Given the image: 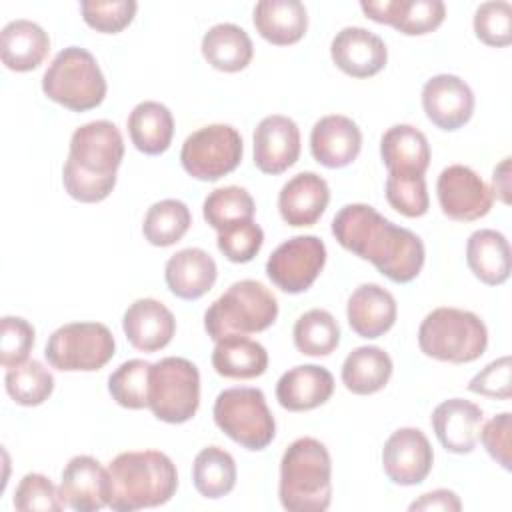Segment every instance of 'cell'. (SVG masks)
Listing matches in <instances>:
<instances>
[{"mask_svg": "<svg viewBox=\"0 0 512 512\" xmlns=\"http://www.w3.org/2000/svg\"><path fill=\"white\" fill-rule=\"evenodd\" d=\"M338 244L368 260L396 284L412 282L426 258L424 242L412 230L392 224L370 204H346L332 220Z\"/></svg>", "mask_w": 512, "mask_h": 512, "instance_id": "obj_1", "label": "cell"}, {"mask_svg": "<svg viewBox=\"0 0 512 512\" xmlns=\"http://www.w3.org/2000/svg\"><path fill=\"white\" fill-rule=\"evenodd\" d=\"M122 158L124 138L114 122L94 120L76 128L62 168L64 190L84 204L102 202L116 186Z\"/></svg>", "mask_w": 512, "mask_h": 512, "instance_id": "obj_2", "label": "cell"}, {"mask_svg": "<svg viewBox=\"0 0 512 512\" xmlns=\"http://www.w3.org/2000/svg\"><path fill=\"white\" fill-rule=\"evenodd\" d=\"M108 506L118 512L166 504L178 488L174 462L160 450H130L108 466Z\"/></svg>", "mask_w": 512, "mask_h": 512, "instance_id": "obj_3", "label": "cell"}, {"mask_svg": "<svg viewBox=\"0 0 512 512\" xmlns=\"http://www.w3.org/2000/svg\"><path fill=\"white\" fill-rule=\"evenodd\" d=\"M278 496L288 512H322L330 506L332 462L320 440L304 436L284 450Z\"/></svg>", "mask_w": 512, "mask_h": 512, "instance_id": "obj_4", "label": "cell"}, {"mask_svg": "<svg viewBox=\"0 0 512 512\" xmlns=\"http://www.w3.org/2000/svg\"><path fill=\"white\" fill-rule=\"evenodd\" d=\"M418 346L434 360L466 364L486 352L488 330L474 312L442 306L428 312L422 320Z\"/></svg>", "mask_w": 512, "mask_h": 512, "instance_id": "obj_5", "label": "cell"}, {"mask_svg": "<svg viewBox=\"0 0 512 512\" xmlns=\"http://www.w3.org/2000/svg\"><path fill=\"white\" fill-rule=\"evenodd\" d=\"M278 318L276 296L258 280H240L216 298L206 314L204 328L216 342L230 334H254L270 328Z\"/></svg>", "mask_w": 512, "mask_h": 512, "instance_id": "obj_6", "label": "cell"}, {"mask_svg": "<svg viewBox=\"0 0 512 512\" xmlns=\"http://www.w3.org/2000/svg\"><path fill=\"white\" fill-rule=\"evenodd\" d=\"M42 92L56 104L86 112L102 104L106 78L96 58L80 46L60 50L42 76Z\"/></svg>", "mask_w": 512, "mask_h": 512, "instance_id": "obj_7", "label": "cell"}, {"mask_svg": "<svg viewBox=\"0 0 512 512\" xmlns=\"http://www.w3.org/2000/svg\"><path fill=\"white\" fill-rule=\"evenodd\" d=\"M216 426L246 450H264L276 436V422L260 388L236 386L214 400Z\"/></svg>", "mask_w": 512, "mask_h": 512, "instance_id": "obj_8", "label": "cell"}, {"mask_svg": "<svg viewBox=\"0 0 512 512\" xmlns=\"http://www.w3.org/2000/svg\"><path fill=\"white\" fill-rule=\"evenodd\" d=\"M200 406V372L194 362L166 356L150 368L148 408L168 424L188 422Z\"/></svg>", "mask_w": 512, "mask_h": 512, "instance_id": "obj_9", "label": "cell"}, {"mask_svg": "<svg viewBox=\"0 0 512 512\" xmlns=\"http://www.w3.org/2000/svg\"><path fill=\"white\" fill-rule=\"evenodd\" d=\"M114 350L116 342L106 324L70 322L50 334L44 356L62 372H94L112 360Z\"/></svg>", "mask_w": 512, "mask_h": 512, "instance_id": "obj_10", "label": "cell"}, {"mask_svg": "<svg viewBox=\"0 0 512 512\" xmlns=\"http://www.w3.org/2000/svg\"><path fill=\"white\" fill-rule=\"evenodd\" d=\"M242 152V136L234 126L208 124L184 140L180 162L192 178L214 182L238 168Z\"/></svg>", "mask_w": 512, "mask_h": 512, "instance_id": "obj_11", "label": "cell"}, {"mask_svg": "<svg viewBox=\"0 0 512 512\" xmlns=\"http://www.w3.org/2000/svg\"><path fill=\"white\" fill-rule=\"evenodd\" d=\"M326 264V246L314 234L292 236L266 262V274L276 288L288 294L306 292Z\"/></svg>", "mask_w": 512, "mask_h": 512, "instance_id": "obj_12", "label": "cell"}, {"mask_svg": "<svg viewBox=\"0 0 512 512\" xmlns=\"http://www.w3.org/2000/svg\"><path fill=\"white\" fill-rule=\"evenodd\" d=\"M436 196L442 212L458 222H472L486 216L494 202L488 184L464 164H452L440 172Z\"/></svg>", "mask_w": 512, "mask_h": 512, "instance_id": "obj_13", "label": "cell"}, {"mask_svg": "<svg viewBox=\"0 0 512 512\" xmlns=\"http://www.w3.org/2000/svg\"><path fill=\"white\" fill-rule=\"evenodd\" d=\"M434 452L426 434L418 428H398L388 436L382 448V466L390 482L398 486H416L432 470Z\"/></svg>", "mask_w": 512, "mask_h": 512, "instance_id": "obj_14", "label": "cell"}, {"mask_svg": "<svg viewBox=\"0 0 512 512\" xmlns=\"http://www.w3.org/2000/svg\"><path fill=\"white\" fill-rule=\"evenodd\" d=\"M422 108L436 128L452 132L472 118L474 94L460 76L436 74L422 88Z\"/></svg>", "mask_w": 512, "mask_h": 512, "instance_id": "obj_15", "label": "cell"}, {"mask_svg": "<svg viewBox=\"0 0 512 512\" xmlns=\"http://www.w3.org/2000/svg\"><path fill=\"white\" fill-rule=\"evenodd\" d=\"M300 156V130L282 114L266 116L254 130V164L264 174H282Z\"/></svg>", "mask_w": 512, "mask_h": 512, "instance_id": "obj_16", "label": "cell"}, {"mask_svg": "<svg viewBox=\"0 0 512 512\" xmlns=\"http://www.w3.org/2000/svg\"><path fill=\"white\" fill-rule=\"evenodd\" d=\"M60 496L76 512H96L108 506V470L92 456H74L62 470Z\"/></svg>", "mask_w": 512, "mask_h": 512, "instance_id": "obj_17", "label": "cell"}, {"mask_svg": "<svg viewBox=\"0 0 512 512\" xmlns=\"http://www.w3.org/2000/svg\"><path fill=\"white\" fill-rule=\"evenodd\" d=\"M330 56L344 74L370 78L386 66L388 48L378 34L362 26H346L332 38Z\"/></svg>", "mask_w": 512, "mask_h": 512, "instance_id": "obj_18", "label": "cell"}, {"mask_svg": "<svg viewBox=\"0 0 512 512\" xmlns=\"http://www.w3.org/2000/svg\"><path fill=\"white\" fill-rule=\"evenodd\" d=\"M360 8L370 20L390 24L406 36L434 32L446 18V6L440 0H364Z\"/></svg>", "mask_w": 512, "mask_h": 512, "instance_id": "obj_19", "label": "cell"}, {"mask_svg": "<svg viewBox=\"0 0 512 512\" xmlns=\"http://www.w3.org/2000/svg\"><path fill=\"white\" fill-rule=\"evenodd\" d=\"M438 442L454 454H470L484 424V412L478 404L464 398H448L440 402L430 416Z\"/></svg>", "mask_w": 512, "mask_h": 512, "instance_id": "obj_20", "label": "cell"}, {"mask_svg": "<svg viewBox=\"0 0 512 512\" xmlns=\"http://www.w3.org/2000/svg\"><path fill=\"white\" fill-rule=\"evenodd\" d=\"M362 148L358 124L342 114L320 118L310 132V152L326 168H344L352 164Z\"/></svg>", "mask_w": 512, "mask_h": 512, "instance_id": "obj_21", "label": "cell"}, {"mask_svg": "<svg viewBox=\"0 0 512 512\" xmlns=\"http://www.w3.org/2000/svg\"><path fill=\"white\" fill-rule=\"evenodd\" d=\"M328 202V182L316 172H300L282 186L278 194V212L288 226H314Z\"/></svg>", "mask_w": 512, "mask_h": 512, "instance_id": "obj_22", "label": "cell"}, {"mask_svg": "<svg viewBox=\"0 0 512 512\" xmlns=\"http://www.w3.org/2000/svg\"><path fill=\"white\" fill-rule=\"evenodd\" d=\"M122 328L136 350L158 352L170 344L176 332V318L162 302L138 298L126 308Z\"/></svg>", "mask_w": 512, "mask_h": 512, "instance_id": "obj_23", "label": "cell"}, {"mask_svg": "<svg viewBox=\"0 0 512 512\" xmlns=\"http://www.w3.org/2000/svg\"><path fill=\"white\" fill-rule=\"evenodd\" d=\"M334 392V376L318 364H300L284 372L276 384V400L290 412L322 406Z\"/></svg>", "mask_w": 512, "mask_h": 512, "instance_id": "obj_24", "label": "cell"}, {"mask_svg": "<svg viewBox=\"0 0 512 512\" xmlns=\"http://www.w3.org/2000/svg\"><path fill=\"white\" fill-rule=\"evenodd\" d=\"M396 314L394 296L380 284H360L346 304L350 328L368 340L384 336L394 326Z\"/></svg>", "mask_w": 512, "mask_h": 512, "instance_id": "obj_25", "label": "cell"}, {"mask_svg": "<svg viewBox=\"0 0 512 512\" xmlns=\"http://www.w3.org/2000/svg\"><path fill=\"white\" fill-rule=\"evenodd\" d=\"M218 268L202 248H184L172 254L164 266V280L170 292L182 300H198L214 286Z\"/></svg>", "mask_w": 512, "mask_h": 512, "instance_id": "obj_26", "label": "cell"}, {"mask_svg": "<svg viewBox=\"0 0 512 512\" xmlns=\"http://www.w3.org/2000/svg\"><path fill=\"white\" fill-rule=\"evenodd\" d=\"M50 50L46 30L26 18L8 22L0 32L2 64L14 72H30L38 68Z\"/></svg>", "mask_w": 512, "mask_h": 512, "instance_id": "obj_27", "label": "cell"}, {"mask_svg": "<svg viewBox=\"0 0 512 512\" xmlns=\"http://www.w3.org/2000/svg\"><path fill=\"white\" fill-rule=\"evenodd\" d=\"M256 32L274 46H290L304 38L308 12L300 0H260L254 6Z\"/></svg>", "mask_w": 512, "mask_h": 512, "instance_id": "obj_28", "label": "cell"}, {"mask_svg": "<svg viewBox=\"0 0 512 512\" xmlns=\"http://www.w3.org/2000/svg\"><path fill=\"white\" fill-rule=\"evenodd\" d=\"M380 156L388 174H424L430 166L428 140L410 124H394L382 134Z\"/></svg>", "mask_w": 512, "mask_h": 512, "instance_id": "obj_29", "label": "cell"}, {"mask_svg": "<svg viewBox=\"0 0 512 512\" xmlns=\"http://www.w3.org/2000/svg\"><path fill=\"white\" fill-rule=\"evenodd\" d=\"M466 262L472 274L488 284H504L510 276V244L506 236L492 228H480L466 242Z\"/></svg>", "mask_w": 512, "mask_h": 512, "instance_id": "obj_30", "label": "cell"}, {"mask_svg": "<svg viewBox=\"0 0 512 512\" xmlns=\"http://www.w3.org/2000/svg\"><path fill=\"white\" fill-rule=\"evenodd\" d=\"M212 366L224 378L250 380L266 372L268 352L256 340L240 334H230L216 340L212 352Z\"/></svg>", "mask_w": 512, "mask_h": 512, "instance_id": "obj_31", "label": "cell"}, {"mask_svg": "<svg viewBox=\"0 0 512 512\" xmlns=\"http://www.w3.org/2000/svg\"><path fill=\"white\" fill-rule=\"evenodd\" d=\"M128 134L136 150L158 156L166 152L174 136L172 112L154 100H144L136 104L128 116Z\"/></svg>", "mask_w": 512, "mask_h": 512, "instance_id": "obj_32", "label": "cell"}, {"mask_svg": "<svg viewBox=\"0 0 512 512\" xmlns=\"http://www.w3.org/2000/svg\"><path fill=\"white\" fill-rule=\"evenodd\" d=\"M200 48L204 60L220 72H240L254 56V46L246 30L230 22L212 26L204 34Z\"/></svg>", "mask_w": 512, "mask_h": 512, "instance_id": "obj_33", "label": "cell"}, {"mask_svg": "<svg viewBox=\"0 0 512 512\" xmlns=\"http://www.w3.org/2000/svg\"><path fill=\"white\" fill-rule=\"evenodd\" d=\"M392 368V358L382 348L358 346L342 364V382L352 394L368 396L388 384Z\"/></svg>", "mask_w": 512, "mask_h": 512, "instance_id": "obj_34", "label": "cell"}, {"mask_svg": "<svg viewBox=\"0 0 512 512\" xmlns=\"http://www.w3.org/2000/svg\"><path fill=\"white\" fill-rule=\"evenodd\" d=\"M236 462L232 454L220 446L202 448L192 464L194 488L210 500L230 494L236 486Z\"/></svg>", "mask_w": 512, "mask_h": 512, "instance_id": "obj_35", "label": "cell"}, {"mask_svg": "<svg viewBox=\"0 0 512 512\" xmlns=\"http://www.w3.org/2000/svg\"><path fill=\"white\" fill-rule=\"evenodd\" d=\"M192 224L190 208L176 198H166L160 202H154L142 224V234L152 246H172L188 232Z\"/></svg>", "mask_w": 512, "mask_h": 512, "instance_id": "obj_36", "label": "cell"}, {"mask_svg": "<svg viewBox=\"0 0 512 512\" xmlns=\"http://www.w3.org/2000/svg\"><path fill=\"white\" fill-rule=\"evenodd\" d=\"M292 338L300 354L328 356L340 344V326L328 310L312 308L296 320Z\"/></svg>", "mask_w": 512, "mask_h": 512, "instance_id": "obj_37", "label": "cell"}, {"mask_svg": "<svg viewBox=\"0 0 512 512\" xmlns=\"http://www.w3.org/2000/svg\"><path fill=\"white\" fill-rule=\"evenodd\" d=\"M4 386L20 406H40L54 390V376L38 360H26L6 370Z\"/></svg>", "mask_w": 512, "mask_h": 512, "instance_id": "obj_38", "label": "cell"}, {"mask_svg": "<svg viewBox=\"0 0 512 512\" xmlns=\"http://www.w3.org/2000/svg\"><path fill=\"white\" fill-rule=\"evenodd\" d=\"M254 210L256 206L250 192L240 186L216 188L202 204V216L214 230H222L240 220H252Z\"/></svg>", "mask_w": 512, "mask_h": 512, "instance_id": "obj_39", "label": "cell"}, {"mask_svg": "<svg viewBox=\"0 0 512 512\" xmlns=\"http://www.w3.org/2000/svg\"><path fill=\"white\" fill-rule=\"evenodd\" d=\"M152 364L140 358L120 364L108 378L110 396L128 410L148 408Z\"/></svg>", "mask_w": 512, "mask_h": 512, "instance_id": "obj_40", "label": "cell"}, {"mask_svg": "<svg viewBox=\"0 0 512 512\" xmlns=\"http://www.w3.org/2000/svg\"><path fill=\"white\" fill-rule=\"evenodd\" d=\"M386 200L406 218L424 216L430 206L424 174H388Z\"/></svg>", "mask_w": 512, "mask_h": 512, "instance_id": "obj_41", "label": "cell"}, {"mask_svg": "<svg viewBox=\"0 0 512 512\" xmlns=\"http://www.w3.org/2000/svg\"><path fill=\"white\" fill-rule=\"evenodd\" d=\"M474 32L486 46H508L512 42V6L504 0L482 2L474 12Z\"/></svg>", "mask_w": 512, "mask_h": 512, "instance_id": "obj_42", "label": "cell"}, {"mask_svg": "<svg viewBox=\"0 0 512 512\" xmlns=\"http://www.w3.org/2000/svg\"><path fill=\"white\" fill-rule=\"evenodd\" d=\"M218 250L236 264L250 262L264 244V232L254 220H240L218 230Z\"/></svg>", "mask_w": 512, "mask_h": 512, "instance_id": "obj_43", "label": "cell"}, {"mask_svg": "<svg viewBox=\"0 0 512 512\" xmlns=\"http://www.w3.org/2000/svg\"><path fill=\"white\" fill-rule=\"evenodd\" d=\"M12 502L20 512H60L66 506L60 488H56L48 476L38 472H30L20 480Z\"/></svg>", "mask_w": 512, "mask_h": 512, "instance_id": "obj_44", "label": "cell"}, {"mask_svg": "<svg viewBox=\"0 0 512 512\" xmlns=\"http://www.w3.org/2000/svg\"><path fill=\"white\" fill-rule=\"evenodd\" d=\"M84 22L102 34H118L122 32L134 18L138 4L134 0H84L80 2Z\"/></svg>", "mask_w": 512, "mask_h": 512, "instance_id": "obj_45", "label": "cell"}, {"mask_svg": "<svg viewBox=\"0 0 512 512\" xmlns=\"http://www.w3.org/2000/svg\"><path fill=\"white\" fill-rule=\"evenodd\" d=\"M34 348V326L20 316H4L0 322V362L4 368L28 360Z\"/></svg>", "mask_w": 512, "mask_h": 512, "instance_id": "obj_46", "label": "cell"}, {"mask_svg": "<svg viewBox=\"0 0 512 512\" xmlns=\"http://www.w3.org/2000/svg\"><path fill=\"white\" fill-rule=\"evenodd\" d=\"M468 390L480 396L508 400L510 398V356H502L480 370L470 382Z\"/></svg>", "mask_w": 512, "mask_h": 512, "instance_id": "obj_47", "label": "cell"}, {"mask_svg": "<svg viewBox=\"0 0 512 512\" xmlns=\"http://www.w3.org/2000/svg\"><path fill=\"white\" fill-rule=\"evenodd\" d=\"M510 412H502L482 424L480 440L486 452L504 468L510 470Z\"/></svg>", "mask_w": 512, "mask_h": 512, "instance_id": "obj_48", "label": "cell"}, {"mask_svg": "<svg viewBox=\"0 0 512 512\" xmlns=\"http://www.w3.org/2000/svg\"><path fill=\"white\" fill-rule=\"evenodd\" d=\"M462 508L460 498L456 496V492L446 490V488H438L432 492L422 494L418 500H414L410 504V510H426V512H458Z\"/></svg>", "mask_w": 512, "mask_h": 512, "instance_id": "obj_49", "label": "cell"}, {"mask_svg": "<svg viewBox=\"0 0 512 512\" xmlns=\"http://www.w3.org/2000/svg\"><path fill=\"white\" fill-rule=\"evenodd\" d=\"M492 196L510 204V158H504L492 174Z\"/></svg>", "mask_w": 512, "mask_h": 512, "instance_id": "obj_50", "label": "cell"}]
</instances>
